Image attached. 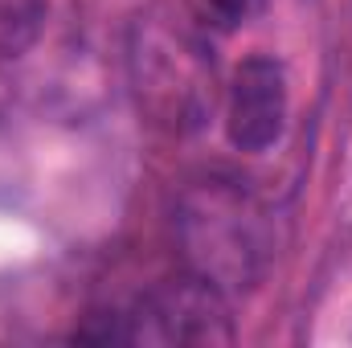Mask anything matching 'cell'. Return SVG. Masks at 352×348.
I'll return each mask as SVG.
<instances>
[{
  "label": "cell",
  "mask_w": 352,
  "mask_h": 348,
  "mask_svg": "<svg viewBox=\"0 0 352 348\" xmlns=\"http://www.w3.org/2000/svg\"><path fill=\"white\" fill-rule=\"evenodd\" d=\"M176 238L188 270L226 295L250 291L274 254L270 213L234 176H205L180 197Z\"/></svg>",
  "instance_id": "2"
},
{
  "label": "cell",
  "mask_w": 352,
  "mask_h": 348,
  "mask_svg": "<svg viewBox=\"0 0 352 348\" xmlns=\"http://www.w3.org/2000/svg\"><path fill=\"white\" fill-rule=\"evenodd\" d=\"M127 78L140 115L168 135L201 131L217 107L213 50L192 12L168 4H152L131 21Z\"/></svg>",
  "instance_id": "1"
},
{
  "label": "cell",
  "mask_w": 352,
  "mask_h": 348,
  "mask_svg": "<svg viewBox=\"0 0 352 348\" xmlns=\"http://www.w3.org/2000/svg\"><path fill=\"white\" fill-rule=\"evenodd\" d=\"M234 316L221 287L201 274H176L148 287L131 307L90 316L74 340L94 345H234Z\"/></svg>",
  "instance_id": "3"
},
{
  "label": "cell",
  "mask_w": 352,
  "mask_h": 348,
  "mask_svg": "<svg viewBox=\"0 0 352 348\" xmlns=\"http://www.w3.org/2000/svg\"><path fill=\"white\" fill-rule=\"evenodd\" d=\"M287 127V74L274 58L254 54L234 70L226 98V135L238 152H266Z\"/></svg>",
  "instance_id": "4"
},
{
  "label": "cell",
  "mask_w": 352,
  "mask_h": 348,
  "mask_svg": "<svg viewBox=\"0 0 352 348\" xmlns=\"http://www.w3.org/2000/svg\"><path fill=\"white\" fill-rule=\"evenodd\" d=\"M45 12L50 0H0V62L21 58L37 41Z\"/></svg>",
  "instance_id": "5"
},
{
  "label": "cell",
  "mask_w": 352,
  "mask_h": 348,
  "mask_svg": "<svg viewBox=\"0 0 352 348\" xmlns=\"http://www.w3.org/2000/svg\"><path fill=\"white\" fill-rule=\"evenodd\" d=\"M266 0H184V8L192 12V21L201 29H213V33H234L242 29L246 21H254L263 12Z\"/></svg>",
  "instance_id": "6"
}]
</instances>
